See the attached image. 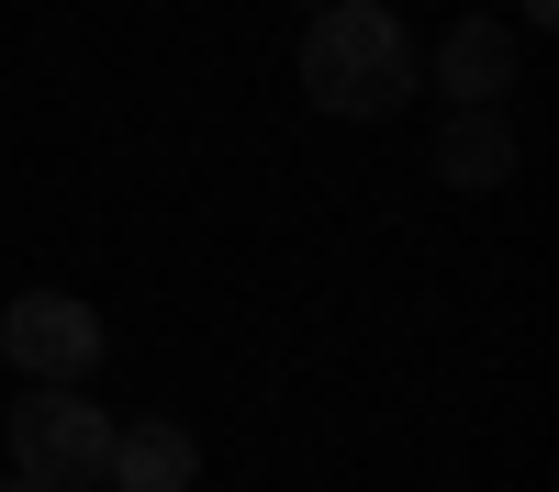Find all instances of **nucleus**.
Wrapping results in <instances>:
<instances>
[{"label": "nucleus", "mask_w": 559, "mask_h": 492, "mask_svg": "<svg viewBox=\"0 0 559 492\" xmlns=\"http://www.w3.org/2000/svg\"><path fill=\"white\" fill-rule=\"evenodd\" d=\"M437 179L448 191H503V179H515V123L503 112H459L437 134Z\"/></svg>", "instance_id": "6"}, {"label": "nucleus", "mask_w": 559, "mask_h": 492, "mask_svg": "<svg viewBox=\"0 0 559 492\" xmlns=\"http://www.w3.org/2000/svg\"><path fill=\"white\" fill-rule=\"evenodd\" d=\"M0 358H12L34 392H79L102 370V313L79 291H23V302H0Z\"/></svg>", "instance_id": "3"}, {"label": "nucleus", "mask_w": 559, "mask_h": 492, "mask_svg": "<svg viewBox=\"0 0 559 492\" xmlns=\"http://www.w3.org/2000/svg\"><path fill=\"white\" fill-rule=\"evenodd\" d=\"M515 12H526V23H537V34H548V23H559V0H515Z\"/></svg>", "instance_id": "7"}, {"label": "nucleus", "mask_w": 559, "mask_h": 492, "mask_svg": "<svg viewBox=\"0 0 559 492\" xmlns=\"http://www.w3.org/2000/svg\"><path fill=\"white\" fill-rule=\"evenodd\" d=\"M414 45L392 12H369V0H336V12H313L302 34V89H313V112H336V123H392L414 101Z\"/></svg>", "instance_id": "1"}, {"label": "nucleus", "mask_w": 559, "mask_h": 492, "mask_svg": "<svg viewBox=\"0 0 559 492\" xmlns=\"http://www.w3.org/2000/svg\"><path fill=\"white\" fill-rule=\"evenodd\" d=\"M302 12H336V0H302Z\"/></svg>", "instance_id": "8"}, {"label": "nucleus", "mask_w": 559, "mask_h": 492, "mask_svg": "<svg viewBox=\"0 0 559 492\" xmlns=\"http://www.w3.org/2000/svg\"><path fill=\"white\" fill-rule=\"evenodd\" d=\"M437 89H448L459 112H503V89H515V34H503L492 12L448 23V45H437Z\"/></svg>", "instance_id": "4"}, {"label": "nucleus", "mask_w": 559, "mask_h": 492, "mask_svg": "<svg viewBox=\"0 0 559 492\" xmlns=\"http://www.w3.org/2000/svg\"><path fill=\"white\" fill-rule=\"evenodd\" d=\"M191 481H202L191 425H112V481L102 492H191Z\"/></svg>", "instance_id": "5"}, {"label": "nucleus", "mask_w": 559, "mask_h": 492, "mask_svg": "<svg viewBox=\"0 0 559 492\" xmlns=\"http://www.w3.org/2000/svg\"><path fill=\"white\" fill-rule=\"evenodd\" d=\"M12 481H34V492H102L112 481V415L90 392H23L12 403Z\"/></svg>", "instance_id": "2"}, {"label": "nucleus", "mask_w": 559, "mask_h": 492, "mask_svg": "<svg viewBox=\"0 0 559 492\" xmlns=\"http://www.w3.org/2000/svg\"><path fill=\"white\" fill-rule=\"evenodd\" d=\"M0 492H34V481H0Z\"/></svg>", "instance_id": "9"}]
</instances>
